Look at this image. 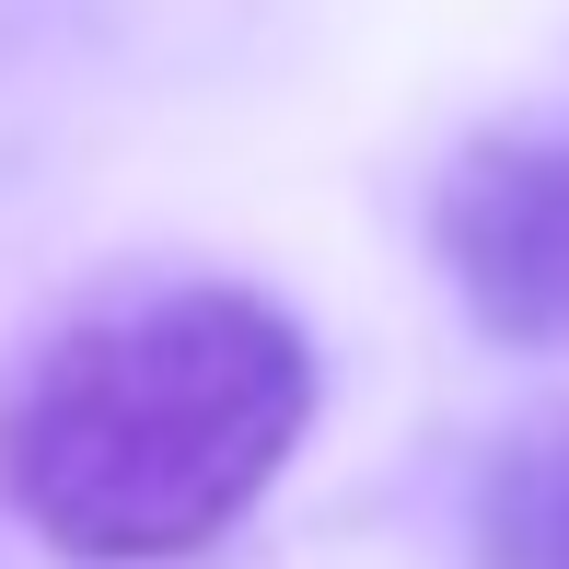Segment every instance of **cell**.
<instances>
[{
    "instance_id": "3957f363",
    "label": "cell",
    "mask_w": 569,
    "mask_h": 569,
    "mask_svg": "<svg viewBox=\"0 0 569 569\" xmlns=\"http://www.w3.org/2000/svg\"><path fill=\"white\" fill-rule=\"evenodd\" d=\"M477 558L488 569H569V407L511 430L477 477Z\"/></svg>"
},
{
    "instance_id": "7a4b0ae2",
    "label": "cell",
    "mask_w": 569,
    "mask_h": 569,
    "mask_svg": "<svg viewBox=\"0 0 569 569\" xmlns=\"http://www.w3.org/2000/svg\"><path fill=\"white\" fill-rule=\"evenodd\" d=\"M430 256L500 349H569V128H488L430 187Z\"/></svg>"
},
{
    "instance_id": "6da1fadb",
    "label": "cell",
    "mask_w": 569,
    "mask_h": 569,
    "mask_svg": "<svg viewBox=\"0 0 569 569\" xmlns=\"http://www.w3.org/2000/svg\"><path fill=\"white\" fill-rule=\"evenodd\" d=\"M315 430V349L244 279H163L70 315L0 383V500L82 569L198 558Z\"/></svg>"
}]
</instances>
